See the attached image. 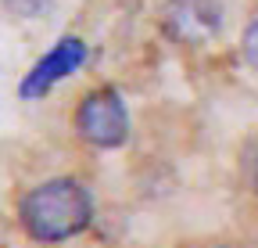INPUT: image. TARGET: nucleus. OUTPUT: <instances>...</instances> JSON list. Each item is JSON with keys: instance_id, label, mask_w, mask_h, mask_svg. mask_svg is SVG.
<instances>
[{"instance_id": "obj_2", "label": "nucleus", "mask_w": 258, "mask_h": 248, "mask_svg": "<svg viewBox=\"0 0 258 248\" xmlns=\"http://www.w3.org/2000/svg\"><path fill=\"white\" fill-rule=\"evenodd\" d=\"M76 126L93 147H118L129 137V112L115 90H93L79 105Z\"/></svg>"}, {"instance_id": "obj_1", "label": "nucleus", "mask_w": 258, "mask_h": 248, "mask_svg": "<svg viewBox=\"0 0 258 248\" xmlns=\"http://www.w3.org/2000/svg\"><path fill=\"white\" fill-rule=\"evenodd\" d=\"M93 220L90 191L79 180L57 176L32 187L22 202V227L36 241H69L83 234Z\"/></svg>"}, {"instance_id": "obj_5", "label": "nucleus", "mask_w": 258, "mask_h": 248, "mask_svg": "<svg viewBox=\"0 0 258 248\" xmlns=\"http://www.w3.org/2000/svg\"><path fill=\"white\" fill-rule=\"evenodd\" d=\"M240 173H244V180H247V187L258 194V137L247 140L244 151H240Z\"/></svg>"}, {"instance_id": "obj_4", "label": "nucleus", "mask_w": 258, "mask_h": 248, "mask_svg": "<svg viewBox=\"0 0 258 248\" xmlns=\"http://www.w3.org/2000/svg\"><path fill=\"white\" fill-rule=\"evenodd\" d=\"M83 61H86V43H83L79 36H64L47 58L36 61V69L22 79L18 94H22V97H43L54 83H61L69 72H76Z\"/></svg>"}, {"instance_id": "obj_7", "label": "nucleus", "mask_w": 258, "mask_h": 248, "mask_svg": "<svg viewBox=\"0 0 258 248\" xmlns=\"http://www.w3.org/2000/svg\"><path fill=\"white\" fill-rule=\"evenodd\" d=\"M4 4H8L15 15H36V11H43L47 0H4Z\"/></svg>"}, {"instance_id": "obj_3", "label": "nucleus", "mask_w": 258, "mask_h": 248, "mask_svg": "<svg viewBox=\"0 0 258 248\" xmlns=\"http://www.w3.org/2000/svg\"><path fill=\"white\" fill-rule=\"evenodd\" d=\"M161 29L183 47H201L219 36L222 11L215 0H169L161 11Z\"/></svg>"}, {"instance_id": "obj_6", "label": "nucleus", "mask_w": 258, "mask_h": 248, "mask_svg": "<svg viewBox=\"0 0 258 248\" xmlns=\"http://www.w3.org/2000/svg\"><path fill=\"white\" fill-rule=\"evenodd\" d=\"M244 58L251 61V69H258V22L244 33Z\"/></svg>"}]
</instances>
